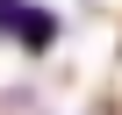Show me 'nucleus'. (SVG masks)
I'll use <instances>...</instances> for the list:
<instances>
[{
    "mask_svg": "<svg viewBox=\"0 0 122 115\" xmlns=\"http://www.w3.org/2000/svg\"><path fill=\"white\" fill-rule=\"evenodd\" d=\"M29 7V0H0V29H15V15Z\"/></svg>",
    "mask_w": 122,
    "mask_h": 115,
    "instance_id": "nucleus-2",
    "label": "nucleus"
},
{
    "mask_svg": "<svg viewBox=\"0 0 122 115\" xmlns=\"http://www.w3.org/2000/svg\"><path fill=\"white\" fill-rule=\"evenodd\" d=\"M15 36H22V50H50L57 15H50V7H22V15H15Z\"/></svg>",
    "mask_w": 122,
    "mask_h": 115,
    "instance_id": "nucleus-1",
    "label": "nucleus"
}]
</instances>
